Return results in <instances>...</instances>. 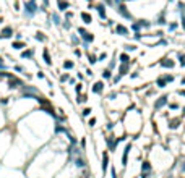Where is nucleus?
Instances as JSON below:
<instances>
[{"label":"nucleus","instance_id":"f257e3e1","mask_svg":"<svg viewBox=\"0 0 185 178\" xmlns=\"http://www.w3.org/2000/svg\"><path fill=\"white\" fill-rule=\"evenodd\" d=\"M36 11H38V5H36L34 0L26 2V4H25V15H26V16H33Z\"/></svg>","mask_w":185,"mask_h":178},{"label":"nucleus","instance_id":"f03ea898","mask_svg":"<svg viewBox=\"0 0 185 178\" xmlns=\"http://www.w3.org/2000/svg\"><path fill=\"white\" fill-rule=\"evenodd\" d=\"M13 36V28L11 26H5L2 31H0V37L2 39H10Z\"/></svg>","mask_w":185,"mask_h":178},{"label":"nucleus","instance_id":"7ed1b4c3","mask_svg":"<svg viewBox=\"0 0 185 178\" xmlns=\"http://www.w3.org/2000/svg\"><path fill=\"white\" fill-rule=\"evenodd\" d=\"M78 32H80V34H81V37H83V41L86 42V44H88V42H93V39H94V36L91 34V32L84 31L83 28H80V29H78Z\"/></svg>","mask_w":185,"mask_h":178},{"label":"nucleus","instance_id":"20e7f679","mask_svg":"<svg viewBox=\"0 0 185 178\" xmlns=\"http://www.w3.org/2000/svg\"><path fill=\"white\" fill-rule=\"evenodd\" d=\"M166 104H167V96H162V97H159V99L156 101L154 107H156V108H161V107H164Z\"/></svg>","mask_w":185,"mask_h":178},{"label":"nucleus","instance_id":"39448f33","mask_svg":"<svg viewBox=\"0 0 185 178\" xmlns=\"http://www.w3.org/2000/svg\"><path fill=\"white\" fill-rule=\"evenodd\" d=\"M102 87H104V84H102L101 81H98V83L93 84V92H96V94H101V92H102Z\"/></svg>","mask_w":185,"mask_h":178},{"label":"nucleus","instance_id":"423d86ee","mask_svg":"<svg viewBox=\"0 0 185 178\" xmlns=\"http://www.w3.org/2000/svg\"><path fill=\"white\" fill-rule=\"evenodd\" d=\"M143 26H150V23H148V21H138V23H133L132 28H133V31H138V29L143 28Z\"/></svg>","mask_w":185,"mask_h":178},{"label":"nucleus","instance_id":"0eeeda50","mask_svg":"<svg viewBox=\"0 0 185 178\" xmlns=\"http://www.w3.org/2000/svg\"><path fill=\"white\" fill-rule=\"evenodd\" d=\"M119 13L122 15V16H125L127 20H130V18H132V15L127 11V7H125V5H120V7H119Z\"/></svg>","mask_w":185,"mask_h":178},{"label":"nucleus","instance_id":"6e6552de","mask_svg":"<svg viewBox=\"0 0 185 178\" xmlns=\"http://www.w3.org/2000/svg\"><path fill=\"white\" fill-rule=\"evenodd\" d=\"M161 66H162V68H172V66H174V62H172L171 58H164V60H161Z\"/></svg>","mask_w":185,"mask_h":178},{"label":"nucleus","instance_id":"1a4fd4ad","mask_svg":"<svg viewBox=\"0 0 185 178\" xmlns=\"http://www.w3.org/2000/svg\"><path fill=\"white\" fill-rule=\"evenodd\" d=\"M11 47H13L15 50H21V49H25L26 47V44L25 42H21V41H15L13 44H11Z\"/></svg>","mask_w":185,"mask_h":178},{"label":"nucleus","instance_id":"9d476101","mask_svg":"<svg viewBox=\"0 0 185 178\" xmlns=\"http://www.w3.org/2000/svg\"><path fill=\"white\" fill-rule=\"evenodd\" d=\"M33 55H34V50L33 49H28V50L21 52V58H33Z\"/></svg>","mask_w":185,"mask_h":178},{"label":"nucleus","instance_id":"9b49d317","mask_svg":"<svg viewBox=\"0 0 185 178\" xmlns=\"http://www.w3.org/2000/svg\"><path fill=\"white\" fill-rule=\"evenodd\" d=\"M130 149H132V146H127L125 147V152H123V157H122V165H125L127 164V160H128V154H130Z\"/></svg>","mask_w":185,"mask_h":178},{"label":"nucleus","instance_id":"f8f14e48","mask_svg":"<svg viewBox=\"0 0 185 178\" xmlns=\"http://www.w3.org/2000/svg\"><path fill=\"white\" fill-rule=\"evenodd\" d=\"M42 57H44V62L47 63V65H50L52 63V60H50V55H49V50L44 49V52H42Z\"/></svg>","mask_w":185,"mask_h":178},{"label":"nucleus","instance_id":"ddd939ff","mask_svg":"<svg viewBox=\"0 0 185 178\" xmlns=\"http://www.w3.org/2000/svg\"><path fill=\"white\" fill-rule=\"evenodd\" d=\"M127 32H128V29H127L125 26H122V25H119V26H117V34H122V36H125Z\"/></svg>","mask_w":185,"mask_h":178},{"label":"nucleus","instance_id":"4468645a","mask_svg":"<svg viewBox=\"0 0 185 178\" xmlns=\"http://www.w3.org/2000/svg\"><path fill=\"white\" fill-rule=\"evenodd\" d=\"M119 58H120V62H122L123 63V65H128V62H130V58H128V55H127V53H120V57H119Z\"/></svg>","mask_w":185,"mask_h":178},{"label":"nucleus","instance_id":"2eb2a0df","mask_svg":"<svg viewBox=\"0 0 185 178\" xmlns=\"http://www.w3.org/2000/svg\"><path fill=\"white\" fill-rule=\"evenodd\" d=\"M107 164H109V159H107V154H102V170L106 172V168H107Z\"/></svg>","mask_w":185,"mask_h":178},{"label":"nucleus","instance_id":"dca6fc26","mask_svg":"<svg viewBox=\"0 0 185 178\" xmlns=\"http://www.w3.org/2000/svg\"><path fill=\"white\" fill-rule=\"evenodd\" d=\"M57 5H59L60 10H67V8H68V4H67L65 0H59V2H57Z\"/></svg>","mask_w":185,"mask_h":178},{"label":"nucleus","instance_id":"f3484780","mask_svg":"<svg viewBox=\"0 0 185 178\" xmlns=\"http://www.w3.org/2000/svg\"><path fill=\"white\" fill-rule=\"evenodd\" d=\"M141 170H143V173H148V172L151 170V165H150V162H143V165H141Z\"/></svg>","mask_w":185,"mask_h":178},{"label":"nucleus","instance_id":"a211bd4d","mask_svg":"<svg viewBox=\"0 0 185 178\" xmlns=\"http://www.w3.org/2000/svg\"><path fill=\"white\" fill-rule=\"evenodd\" d=\"M167 84V78H157V86L159 87H164Z\"/></svg>","mask_w":185,"mask_h":178},{"label":"nucleus","instance_id":"6ab92c4d","mask_svg":"<svg viewBox=\"0 0 185 178\" xmlns=\"http://www.w3.org/2000/svg\"><path fill=\"white\" fill-rule=\"evenodd\" d=\"M98 13H99V16L101 18H106V11H104V5H98Z\"/></svg>","mask_w":185,"mask_h":178},{"label":"nucleus","instance_id":"aec40b11","mask_svg":"<svg viewBox=\"0 0 185 178\" xmlns=\"http://www.w3.org/2000/svg\"><path fill=\"white\" fill-rule=\"evenodd\" d=\"M81 20H83L84 23H91V15L89 13H84V11H83V13H81Z\"/></svg>","mask_w":185,"mask_h":178},{"label":"nucleus","instance_id":"412c9836","mask_svg":"<svg viewBox=\"0 0 185 178\" xmlns=\"http://www.w3.org/2000/svg\"><path fill=\"white\" fill-rule=\"evenodd\" d=\"M63 68H65V70H70V68H73V62H70V60L63 62Z\"/></svg>","mask_w":185,"mask_h":178},{"label":"nucleus","instance_id":"4be33fe9","mask_svg":"<svg viewBox=\"0 0 185 178\" xmlns=\"http://www.w3.org/2000/svg\"><path fill=\"white\" fill-rule=\"evenodd\" d=\"M127 71H128V65H123V63H122V66H120L119 73H120V75H125Z\"/></svg>","mask_w":185,"mask_h":178},{"label":"nucleus","instance_id":"5701e85b","mask_svg":"<svg viewBox=\"0 0 185 178\" xmlns=\"http://www.w3.org/2000/svg\"><path fill=\"white\" fill-rule=\"evenodd\" d=\"M115 144H117V143H115V141H112V139H107V146L111 147V151H114V149H115Z\"/></svg>","mask_w":185,"mask_h":178},{"label":"nucleus","instance_id":"b1692460","mask_svg":"<svg viewBox=\"0 0 185 178\" xmlns=\"http://www.w3.org/2000/svg\"><path fill=\"white\" fill-rule=\"evenodd\" d=\"M75 164H77V167H84V162H83V159L81 157H78L77 160H75Z\"/></svg>","mask_w":185,"mask_h":178},{"label":"nucleus","instance_id":"393cba45","mask_svg":"<svg viewBox=\"0 0 185 178\" xmlns=\"http://www.w3.org/2000/svg\"><path fill=\"white\" fill-rule=\"evenodd\" d=\"M13 68H15V71H18V73H23V71H25V68H23L21 65H15Z\"/></svg>","mask_w":185,"mask_h":178},{"label":"nucleus","instance_id":"a878e982","mask_svg":"<svg viewBox=\"0 0 185 178\" xmlns=\"http://www.w3.org/2000/svg\"><path fill=\"white\" fill-rule=\"evenodd\" d=\"M5 68H7V65H5L4 58H2V57H0V70H2V71H5Z\"/></svg>","mask_w":185,"mask_h":178},{"label":"nucleus","instance_id":"bb28decb","mask_svg":"<svg viewBox=\"0 0 185 178\" xmlns=\"http://www.w3.org/2000/svg\"><path fill=\"white\" fill-rule=\"evenodd\" d=\"M36 39H38V41H41V42L45 41V37L42 36V32H38V34H36Z\"/></svg>","mask_w":185,"mask_h":178},{"label":"nucleus","instance_id":"cd10ccee","mask_svg":"<svg viewBox=\"0 0 185 178\" xmlns=\"http://www.w3.org/2000/svg\"><path fill=\"white\" fill-rule=\"evenodd\" d=\"M102 76H104L106 80H109V78H111V70H104V73H102Z\"/></svg>","mask_w":185,"mask_h":178},{"label":"nucleus","instance_id":"c85d7f7f","mask_svg":"<svg viewBox=\"0 0 185 178\" xmlns=\"http://www.w3.org/2000/svg\"><path fill=\"white\" fill-rule=\"evenodd\" d=\"M55 133H65V128H63V126H59V125H57V126H55Z\"/></svg>","mask_w":185,"mask_h":178},{"label":"nucleus","instance_id":"c756f323","mask_svg":"<svg viewBox=\"0 0 185 178\" xmlns=\"http://www.w3.org/2000/svg\"><path fill=\"white\" fill-rule=\"evenodd\" d=\"M52 20H54V23H55V25H59V23H60V20H59V16H57V13L52 15Z\"/></svg>","mask_w":185,"mask_h":178},{"label":"nucleus","instance_id":"7c9ffc66","mask_svg":"<svg viewBox=\"0 0 185 178\" xmlns=\"http://www.w3.org/2000/svg\"><path fill=\"white\" fill-rule=\"evenodd\" d=\"M179 126V120H175V122H171V128L174 129V128H177Z\"/></svg>","mask_w":185,"mask_h":178},{"label":"nucleus","instance_id":"2f4dec72","mask_svg":"<svg viewBox=\"0 0 185 178\" xmlns=\"http://www.w3.org/2000/svg\"><path fill=\"white\" fill-rule=\"evenodd\" d=\"M0 104H2V105H7V104H8V99H7V97L0 99Z\"/></svg>","mask_w":185,"mask_h":178},{"label":"nucleus","instance_id":"473e14b6","mask_svg":"<svg viewBox=\"0 0 185 178\" xmlns=\"http://www.w3.org/2000/svg\"><path fill=\"white\" fill-rule=\"evenodd\" d=\"M157 25H166V20H164V16H161V18H159V21H157Z\"/></svg>","mask_w":185,"mask_h":178},{"label":"nucleus","instance_id":"72a5a7b5","mask_svg":"<svg viewBox=\"0 0 185 178\" xmlns=\"http://www.w3.org/2000/svg\"><path fill=\"white\" fill-rule=\"evenodd\" d=\"M89 113H91V108H84L83 110V115H89Z\"/></svg>","mask_w":185,"mask_h":178},{"label":"nucleus","instance_id":"f704fd0d","mask_svg":"<svg viewBox=\"0 0 185 178\" xmlns=\"http://www.w3.org/2000/svg\"><path fill=\"white\" fill-rule=\"evenodd\" d=\"M68 80V75H62V76H60V81H67Z\"/></svg>","mask_w":185,"mask_h":178},{"label":"nucleus","instance_id":"c9c22d12","mask_svg":"<svg viewBox=\"0 0 185 178\" xmlns=\"http://www.w3.org/2000/svg\"><path fill=\"white\" fill-rule=\"evenodd\" d=\"M180 65H184V66H185V55H182V57H180Z\"/></svg>","mask_w":185,"mask_h":178},{"label":"nucleus","instance_id":"e433bc0d","mask_svg":"<svg viewBox=\"0 0 185 178\" xmlns=\"http://www.w3.org/2000/svg\"><path fill=\"white\" fill-rule=\"evenodd\" d=\"M89 62H91V63H94V62H96V57H94V55H91V57H89Z\"/></svg>","mask_w":185,"mask_h":178},{"label":"nucleus","instance_id":"4c0bfd02","mask_svg":"<svg viewBox=\"0 0 185 178\" xmlns=\"http://www.w3.org/2000/svg\"><path fill=\"white\" fill-rule=\"evenodd\" d=\"M115 97H117V92H112V94L109 96V99H115Z\"/></svg>","mask_w":185,"mask_h":178},{"label":"nucleus","instance_id":"58836bf2","mask_svg":"<svg viewBox=\"0 0 185 178\" xmlns=\"http://www.w3.org/2000/svg\"><path fill=\"white\" fill-rule=\"evenodd\" d=\"M125 49H127V50H135V47H133V46H127Z\"/></svg>","mask_w":185,"mask_h":178},{"label":"nucleus","instance_id":"ea45409f","mask_svg":"<svg viewBox=\"0 0 185 178\" xmlns=\"http://www.w3.org/2000/svg\"><path fill=\"white\" fill-rule=\"evenodd\" d=\"M38 78H41V80H42V78H44V73H42V71H39V73H38Z\"/></svg>","mask_w":185,"mask_h":178},{"label":"nucleus","instance_id":"a19ab883","mask_svg":"<svg viewBox=\"0 0 185 178\" xmlns=\"http://www.w3.org/2000/svg\"><path fill=\"white\" fill-rule=\"evenodd\" d=\"M177 107H179L177 104H171V108H172V110H175V108H177Z\"/></svg>","mask_w":185,"mask_h":178},{"label":"nucleus","instance_id":"79ce46f5","mask_svg":"<svg viewBox=\"0 0 185 178\" xmlns=\"http://www.w3.org/2000/svg\"><path fill=\"white\" fill-rule=\"evenodd\" d=\"M111 172H112V178H115V168H111Z\"/></svg>","mask_w":185,"mask_h":178},{"label":"nucleus","instance_id":"37998d69","mask_svg":"<svg viewBox=\"0 0 185 178\" xmlns=\"http://www.w3.org/2000/svg\"><path fill=\"white\" fill-rule=\"evenodd\" d=\"M141 177H143V178H148V177H150V175H148V173H143V175H141Z\"/></svg>","mask_w":185,"mask_h":178},{"label":"nucleus","instance_id":"c03bdc74","mask_svg":"<svg viewBox=\"0 0 185 178\" xmlns=\"http://www.w3.org/2000/svg\"><path fill=\"white\" fill-rule=\"evenodd\" d=\"M182 170H185V162H184V165H182Z\"/></svg>","mask_w":185,"mask_h":178},{"label":"nucleus","instance_id":"a18cd8bd","mask_svg":"<svg viewBox=\"0 0 185 178\" xmlns=\"http://www.w3.org/2000/svg\"><path fill=\"white\" fill-rule=\"evenodd\" d=\"M180 94H182V96H185V91H180Z\"/></svg>","mask_w":185,"mask_h":178},{"label":"nucleus","instance_id":"49530a36","mask_svg":"<svg viewBox=\"0 0 185 178\" xmlns=\"http://www.w3.org/2000/svg\"><path fill=\"white\" fill-rule=\"evenodd\" d=\"M182 84H185V78H184V80H182Z\"/></svg>","mask_w":185,"mask_h":178},{"label":"nucleus","instance_id":"de8ad7c7","mask_svg":"<svg viewBox=\"0 0 185 178\" xmlns=\"http://www.w3.org/2000/svg\"><path fill=\"white\" fill-rule=\"evenodd\" d=\"M184 113H185V108H184Z\"/></svg>","mask_w":185,"mask_h":178},{"label":"nucleus","instance_id":"09e8293b","mask_svg":"<svg viewBox=\"0 0 185 178\" xmlns=\"http://www.w3.org/2000/svg\"><path fill=\"white\" fill-rule=\"evenodd\" d=\"M45 2H47V0H45Z\"/></svg>","mask_w":185,"mask_h":178},{"label":"nucleus","instance_id":"8fccbe9b","mask_svg":"<svg viewBox=\"0 0 185 178\" xmlns=\"http://www.w3.org/2000/svg\"><path fill=\"white\" fill-rule=\"evenodd\" d=\"M0 39H2V37H0Z\"/></svg>","mask_w":185,"mask_h":178}]
</instances>
